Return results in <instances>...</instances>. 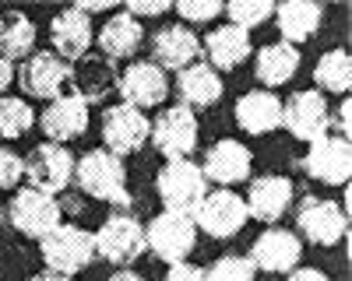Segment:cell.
Returning a JSON list of instances; mask_svg holds the SVG:
<instances>
[{
    "label": "cell",
    "mask_w": 352,
    "mask_h": 281,
    "mask_svg": "<svg viewBox=\"0 0 352 281\" xmlns=\"http://www.w3.org/2000/svg\"><path fill=\"white\" fill-rule=\"evenodd\" d=\"M74 176H78V186L88 197H96V201H106V204H116V208H127L131 204L124 158H116L113 151H106V148L85 151L74 162Z\"/></svg>",
    "instance_id": "1"
},
{
    "label": "cell",
    "mask_w": 352,
    "mask_h": 281,
    "mask_svg": "<svg viewBox=\"0 0 352 281\" xmlns=\"http://www.w3.org/2000/svg\"><path fill=\"white\" fill-rule=\"evenodd\" d=\"M39 253H43L46 271L71 278V274L85 271L88 264L96 260V236L78 229V225H64L60 221L50 236L39 239Z\"/></svg>",
    "instance_id": "2"
},
{
    "label": "cell",
    "mask_w": 352,
    "mask_h": 281,
    "mask_svg": "<svg viewBox=\"0 0 352 281\" xmlns=\"http://www.w3.org/2000/svg\"><path fill=\"white\" fill-rule=\"evenodd\" d=\"M144 246H148L159 260H166L169 267L184 264L190 257V249L197 246V225L184 211H162L148 221V229H144Z\"/></svg>",
    "instance_id": "3"
},
{
    "label": "cell",
    "mask_w": 352,
    "mask_h": 281,
    "mask_svg": "<svg viewBox=\"0 0 352 281\" xmlns=\"http://www.w3.org/2000/svg\"><path fill=\"white\" fill-rule=\"evenodd\" d=\"M155 193L162 197L166 211H184L190 215L201 197L208 193V180H204L201 165H194L190 158H173L159 169L155 176Z\"/></svg>",
    "instance_id": "4"
},
{
    "label": "cell",
    "mask_w": 352,
    "mask_h": 281,
    "mask_svg": "<svg viewBox=\"0 0 352 281\" xmlns=\"http://www.w3.org/2000/svg\"><path fill=\"white\" fill-rule=\"evenodd\" d=\"M96 236V257L116 264V267H131L148 246H144V225L134 215L116 211L106 218V225H99Z\"/></svg>",
    "instance_id": "5"
},
{
    "label": "cell",
    "mask_w": 352,
    "mask_h": 281,
    "mask_svg": "<svg viewBox=\"0 0 352 281\" xmlns=\"http://www.w3.org/2000/svg\"><path fill=\"white\" fill-rule=\"evenodd\" d=\"M25 180L39 193H64L74 180V155L67 151V145H53V140L36 145L25 158Z\"/></svg>",
    "instance_id": "6"
},
{
    "label": "cell",
    "mask_w": 352,
    "mask_h": 281,
    "mask_svg": "<svg viewBox=\"0 0 352 281\" xmlns=\"http://www.w3.org/2000/svg\"><path fill=\"white\" fill-rule=\"evenodd\" d=\"M60 201L50 193H39L32 186H25L11 197V208H8V221H11V229L28 236V239H43L50 236L56 225H60Z\"/></svg>",
    "instance_id": "7"
},
{
    "label": "cell",
    "mask_w": 352,
    "mask_h": 281,
    "mask_svg": "<svg viewBox=\"0 0 352 281\" xmlns=\"http://www.w3.org/2000/svg\"><path fill=\"white\" fill-rule=\"evenodd\" d=\"M282 127L300 137V140H320L328 137L331 130V109L324 102L317 88H303V92H292L285 102H282Z\"/></svg>",
    "instance_id": "8"
},
{
    "label": "cell",
    "mask_w": 352,
    "mask_h": 281,
    "mask_svg": "<svg viewBox=\"0 0 352 281\" xmlns=\"http://www.w3.org/2000/svg\"><path fill=\"white\" fill-rule=\"evenodd\" d=\"M194 225L215 239H232L247 225V204L232 190H212L201 197V204L190 211Z\"/></svg>",
    "instance_id": "9"
},
{
    "label": "cell",
    "mask_w": 352,
    "mask_h": 281,
    "mask_svg": "<svg viewBox=\"0 0 352 281\" xmlns=\"http://www.w3.org/2000/svg\"><path fill=\"white\" fill-rule=\"evenodd\" d=\"M148 134H152V123H148V117H144L141 109L124 106V102H116V106L106 109L102 140H106V151H113L116 158L138 155L144 148V140H148Z\"/></svg>",
    "instance_id": "10"
},
{
    "label": "cell",
    "mask_w": 352,
    "mask_h": 281,
    "mask_svg": "<svg viewBox=\"0 0 352 281\" xmlns=\"http://www.w3.org/2000/svg\"><path fill=\"white\" fill-rule=\"evenodd\" d=\"M148 140L166 155V162L190 158V151L197 148V117L187 106H169V109L159 112V120L152 123Z\"/></svg>",
    "instance_id": "11"
},
{
    "label": "cell",
    "mask_w": 352,
    "mask_h": 281,
    "mask_svg": "<svg viewBox=\"0 0 352 281\" xmlns=\"http://www.w3.org/2000/svg\"><path fill=\"white\" fill-rule=\"evenodd\" d=\"M14 77L21 81V88L32 99L53 102V99L67 95V88H71V64H64L56 53L46 49V53H32V56H28Z\"/></svg>",
    "instance_id": "12"
},
{
    "label": "cell",
    "mask_w": 352,
    "mask_h": 281,
    "mask_svg": "<svg viewBox=\"0 0 352 281\" xmlns=\"http://www.w3.org/2000/svg\"><path fill=\"white\" fill-rule=\"evenodd\" d=\"M116 92H120L124 106H134V109H152V106H162L166 95H169V77L162 67H155L152 60H134L131 67L120 71L116 77Z\"/></svg>",
    "instance_id": "13"
},
{
    "label": "cell",
    "mask_w": 352,
    "mask_h": 281,
    "mask_svg": "<svg viewBox=\"0 0 352 281\" xmlns=\"http://www.w3.org/2000/svg\"><path fill=\"white\" fill-rule=\"evenodd\" d=\"M296 225H300L303 239H310L314 246H335L345 236L349 215L345 208L328 201V197H303V204L296 211Z\"/></svg>",
    "instance_id": "14"
},
{
    "label": "cell",
    "mask_w": 352,
    "mask_h": 281,
    "mask_svg": "<svg viewBox=\"0 0 352 281\" xmlns=\"http://www.w3.org/2000/svg\"><path fill=\"white\" fill-rule=\"evenodd\" d=\"M303 257V243L296 232H289V229H264L254 246H250V264L257 271H268V274H289V271H296Z\"/></svg>",
    "instance_id": "15"
},
{
    "label": "cell",
    "mask_w": 352,
    "mask_h": 281,
    "mask_svg": "<svg viewBox=\"0 0 352 281\" xmlns=\"http://www.w3.org/2000/svg\"><path fill=\"white\" fill-rule=\"evenodd\" d=\"M116 77H120V71H116V64L102 53H85L81 60L71 64V88L85 106L102 102L116 88Z\"/></svg>",
    "instance_id": "16"
},
{
    "label": "cell",
    "mask_w": 352,
    "mask_h": 281,
    "mask_svg": "<svg viewBox=\"0 0 352 281\" xmlns=\"http://www.w3.org/2000/svg\"><path fill=\"white\" fill-rule=\"evenodd\" d=\"M152 56H155L152 60L155 67L180 74L184 67L201 60V39L187 25H166V28H159V32L152 36Z\"/></svg>",
    "instance_id": "17"
},
{
    "label": "cell",
    "mask_w": 352,
    "mask_h": 281,
    "mask_svg": "<svg viewBox=\"0 0 352 281\" xmlns=\"http://www.w3.org/2000/svg\"><path fill=\"white\" fill-rule=\"evenodd\" d=\"M303 169L317 180V183H328V186H342L352 173V148L349 140L342 137H320L310 145Z\"/></svg>",
    "instance_id": "18"
},
{
    "label": "cell",
    "mask_w": 352,
    "mask_h": 281,
    "mask_svg": "<svg viewBox=\"0 0 352 281\" xmlns=\"http://www.w3.org/2000/svg\"><path fill=\"white\" fill-rule=\"evenodd\" d=\"M250 169H254V155L247 145H240V140H219V145L208 148V155H204V165H201V173L204 180H215L222 190L232 186V183H243L250 176Z\"/></svg>",
    "instance_id": "19"
},
{
    "label": "cell",
    "mask_w": 352,
    "mask_h": 281,
    "mask_svg": "<svg viewBox=\"0 0 352 281\" xmlns=\"http://www.w3.org/2000/svg\"><path fill=\"white\" fill-rule=\"evenodd\" d=\"M50 36H53V53L60 56L64 64L67 60L74 64V60H81V56L88 53V46H92L96 25H92V18L81 14L78 8H67V11H60V14L53 18Z\"/></svg>",
    "instance_id": "20"
},
{
    "label": "cell",
    "mask_w": 352,
    "mask_h": 281,
    "mask_svg": "<svg viewBox=\"0 0 352 281\" xmlns=\"http://www.w3.org/2000/svg\"><path fill=\"white\" fill-rule=\"evenodd\" d=\"M39 127L46 134V140H53V145H64V140H74L88 130V106L67 92L60 99H53L46 109H43V117H39Z\"/></svg>",
    "instance_id": "21"
},
{
    "label": "cell",
    "mask_w": 352,
    "mask_h": 281,
    "mask_svg": "<svg viewBox=\"0 0 352 281\" xmlns=\"http://www.w3.org/2000/svg\"><path fill=\"white\" fill-rule=\"evenodd\" d=\"M292 183L285 176H257L243 197L247 204V218H257V221H278L289 204H292Z\"/></svg>",
    "instance_id": "22"
},
{
    "label": "cell",
    "mask_w": 352,
    "mask_h": 281,
    "mask_svg": "<svg viewBox=\"0 0 352 281\" xmlns=\"http://www.w3.org/2000/svg\"><path fill=\"white\" fill-rule=\"evenodd\" d=\"M201 53L208 56V67L212 71H236L247 56L254 53L250 46V32L236 25H222V28H212L201 42Z\"/></svg>",
    "instance_id": "23"
},
{
    "label": "cell",
    "mask_w": 352,
    "mask_h": 281,
    "mask_svg": "<svg viewBox=\"0 0 352 281\" xmlns=\"http://www.w3.org/2000/svg\"><path fill=\"white\" fill-rule=\"evenodd\" d=\"M236 123L247 134H272L275 127H282V99L268 88H257L240 95L236 102Z\"/></svg>",
    "instance_id": "24"
},
{
    "label": "cell",
    "mask_w": 352,
    "mask_h": 281,
    "mask_svg": "<svg viewBox=\"0 0 352 281\" xmlns=\"http://www.w3.org/2000/svg\"><path fill=\"white\" fill-rule=\"evenodd\" d=\"M320 4L314 0H285V4L275 8V21H278V32H282V42L296 46V42H310L320 28Z\"/></svg>",
    "instance_id": "25"
},
{
    "label": "cell",
    "mask_w": 352,
    "mask_h": 281,
    "mask_svg": "<svg viewBox=\"0 0 352 281\" xmlns=\"http://www.w3.org/2000/svg\"><path fill=\"white\" fill-rule=\"evenodd\" d=\"M96 39H99V53L109 56V60L116 64V60H127V56L138 53V46H141V39H144V28H141L138 18H131L127 11H120V14H113V18L99 28Z\"/></svg>",
    "instance_id": "26"
},
{
    "label": "cell",
    "mask_w": 352,
    "mask_h": 281,
    "mask_svg": "<svg viewBox=\"0 0 352 281\" xmlns=\"http://www.w3.org/2000/svg\"><path fill=\"white\" fill-rule=\"evenodd\" d=\"M296 71H300V49L289 46V42H268L254 56V74H257L261 84H268V88H278V84L292 81Z\"/></svg>",
    "instance_id": "27"
},
{
    "label": "cell",
    "mask_w": 352,
    "mask_h": 281,
    "mask_svg": "<svg viewBox=\"0 0 352 281\" xmlns=\"http://www.w3.org/2000/svg\"><path fill=\"white\" fill-rule=\"evenodd\" d=\"M222 77H219V71H212L204 60H197V64H190V67H184L180 74H176V92H180V106H215L219 99H222Z\"/></svg>",
    "instance_id": "28"
},
{
    "label": "cell",
    "mask_w": 352,
    "mask_h": 281,
    "mask_svg": "<svg viewBox=\"0 0 352 281\" xmlns=\"http://www.w3.org/2000/svg\"><path fill=\"white\" fill-rule=\"evenodd\" d=\"M36 49V21L21 11H4L0 14V56L14 64L18 56H32Z\"/></svg>",
    "instance_id": "29"
},
{
    "label": "cell",
    "mask_w": 352,
    "mask_h": 281,
    "mask_svg": "<svg viewBox=\"0 0 352 281\" xmlns=\"http://www.w3.org/2000/svg\"><path fill=\"white\" fill-rule=\"evenodd\" d=\"M314 81H317V92H335L345 95L349 84H352V60H349V49H328L324 56L317 60L314 67Z\"/></svg>",
    "instance_id": "30"
},
{
    "label": "cell",
    "mask_w": 352,
    "mask_h": 281,
    "mask_svg": "<svg viewBox=\"0 0 352 281\" xmlns=\"http://www.w3.org/2000/svg\"><path fill=\"white\" fill-rule=\"evenodd\" d=\"M36 127V109L25 99L0 95V137H21Z\"/></svg>",
    "instance_id": "31"
},
{
    "label": "cell",
    "mask_w": 352,
    "mask_h": 281,
    "mask_svg": "<svg viewBox=\"0 0 352 281\" xmlns=\"http://www.w3.org/2000/svg\"><path fill=\"white\" fill-rule=\"evenodd\" d=\"M222 11L229 14V25L250 32V28H257L261 21H268L275 14V4H268V0H232V4H226Z\"/></svg>",
    "instance_id": "32"
},
{
    "label": "cell",
    "mask_w": 352,
    "mask_h": 281,
    "mask_svg": "<svg viewBox=\"0 0 352 281\" xmlns=\"http://www.w3.org/2000/svg\"><path fill=\"white\" fill-rule=\"evenodd\" d=\"M257 267L250 264V257H219L208 271H204V281H254Z\"/></svg>",
    "instance_id": "33"
},
{
    "label": "cell",
    "mask_w": 352,
    "mask_h": 281,
    "mask_svg": "<svg viewBox=\"0 0 352 281\" xmlns=\"http://www.w3.org/2000/svg\"><path fill=\"white\" fill-rule=\"evenodd\" d=\"M176 14H180L184 21H190V25H201V21L219 18L222 4L219 0H180V4H176Z\"/></svg>",
    "instance_id": "34"
},
{
    "label": "cell",
    "mask_w": 352,
    "mask_h": 281,
    "mask_svg": "<svg viewBox=\"0 0 352 281\" xmlns=\"http://www.w3.org/2000/svg\"><path fill=\"white\" fill-rule=\"evenodd\" d=\"M25 180V158L11 148H0V190H14Z\"/></svg>",
    "instance_id": "35"
},
{
    "label": "cell",
    "mask_w": 352,
    "mask_h": 281,
    "mask_svg": "<svg viewBox=\"0 0 352 281\" xmlns=\"http://www.w3.org/2000/svg\"><path fill=\"white\" fill-rule=\"evenodd\" d=\"M169 11V4H166V0H155V4H141V0H131V4H127V14L131 18H155V14H166Z\"/></svg>",
    "instance_id": "36"
},
{
    "label": "cell",
    "mask_w": 352,
    "mask_h": 281,
    "mask_svg": "<svg viewBox=\"0 0 352 281\" xmlns=\"http://www.w3.org/2000/svg\"><path fill=\"white\" fill-rule=\"evenodd\" d=\"M162 281H204V271L184 260V264H173V267H169V274H166Z\"/></svg>",
    "instance_id": "37"
},
{
    "label": "cell",
    "mask_w": 352,
    "mask_h": 281,
    "mask_svg": "<svg viewBox=\"0 0 352 281\" xmlns=\"http://www.w3.org/2000/svg\"><path fill=\"white\" fill-rule=\"evenodd\" d=\"M331 123H338V134H342V140H349V123H352V102H349V99H342V106L335 109Z\"/></svg>",
    "instance_id": "38"
},
{
    "label": "cell",
    "mask_w": 352,
    "mask_h": 281,
    "mask_svg": "<svg viewBox=\"0 0 352 281\" xmlns=\"http://www.w3.org/2000/svg\"><path fill=\"white\" fill-rule=\"evenodd\" d=\"M289 281H328V274L317 267H296V271H289Z\"/></svg>",
    "instance_id": "39"
},
{
    "label": "cell",
    "mask_w": 352,
    "mask_h": 281,
    "mask_svg": "<svg viewBox=\"0 0 352 281\" xmlns=\"http://www.w3.org/2000/svg\"><path fill=\"white\" fill-rule=\"evenodd\" d=\"M11 84H14V64L8 60V56H0V95H4Z\"/></svg>",
    "instance_id": "40"
},
{
    "label": "cell",
    "mask_w": 352,
    "mask_h": 281,
    "mask_svg": "<svg viewBox=\"0 0 352 281\" xmlns=\"http://www.w3.org/2000/svg\"><path fill=\"white\" fill-rule=\"evenodd\" d=\"M109 281H148V278H144V274H138V271H131V267H120V271H116Z\"/></svg>",
    "instance_id": "41"
},
{
    "label": "cell",
    "mask_w": 352,
    "mask_h": 281,
    "mask_svg": "<svg viewBox=\"0 0 352 281\" xmlns=\"http://www.w3.org/2000/svg\"><path fill=\"white\" fill-rule=\"evenodd\" d=\"M28 281H71V278H64V274H53V271H43V274L28 278Z\"/></svg>",
    "instance_id": "42"
}]
</instances>
